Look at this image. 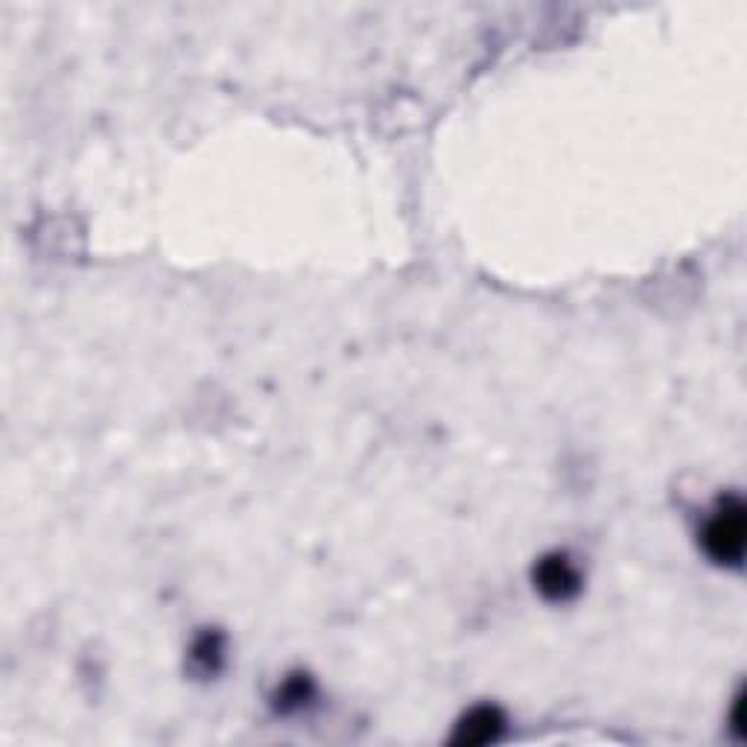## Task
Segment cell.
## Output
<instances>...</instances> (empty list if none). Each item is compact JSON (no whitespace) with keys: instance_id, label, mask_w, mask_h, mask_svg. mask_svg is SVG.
<instances>
[{"instance_id":"6da1fadb","label":"cell","mask_w":747,"mask_h":747,"mask_svg":"<svg viewBox=\"0 0 747 747\" xmlns=\"http://www.w3.org/2000/svg\"><path fill=\"white\" fill-rule=\"evenodd\" d=\"M701 547L709 561L721 567H741L745 558V505L730 497L716 505L701 529Z\"/></svg>"},{"instance_id":"7a4b0ae2","label":"cell","mask_w":747,"mask_h":747,"mask_svg":"<svg viewBox=\"0 0 747 747\" xmlns=\"http://www.w3.org/2000/svg\"><path fill=\"white\" fill-rule=\"evenodd\" d=\"M534 587L549 601H570L581 590V572L567 556L556 552L534 567Z\"/></svg>"},{"instance_id":"3957f363","label":"cell","mask_w":747,"mask_h":747,"mask_svg":"<svg viewBox=\"0 0 747 747\" xmlns=\"http://www.w3.org/2000/svg\"><path fill=\"white\" fill-rule=\"evenodd\" d=\"M505 730V716L497 707H473L468 716L455 725L453 741L459 745H488L497 741Z\"/></svg>"},{"instance_id":"277c9868","label":"cell","mask_w":747,"mask_h":747,"mask_svg":"<svg viewBox=\"0 0 747 747\" xmlns=\"http://www.w3.org/2000/svg\"><path fill=\"white\" fill-rule=\"evenodd\" d=\"M223 642L219 637H202L196 646H193V666L202 671V675H216L219 669V662H223Z\"/></svg>"},{"instance_id":"5b68a950","label":"cell","mask_w":747,"mask_h":747,"mask_svg":"<svg viewBox=\"0 0 747 747\" xmlns=\"http://www.w3.org/2000/svg\"><path fill=\"white\" fill-rule=\"evenodd\" d=\"M309 698H313V686H309V680H304V678H289L284 686H281V692H278V704L284 712L301 709L309 701Z\"/></svg>"}]
</instances>
